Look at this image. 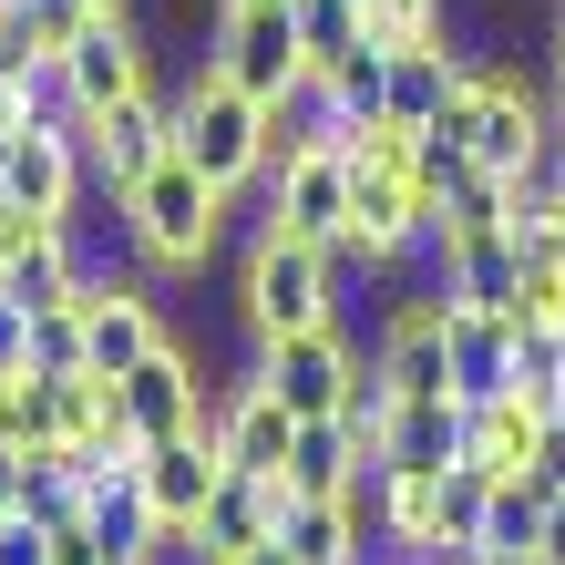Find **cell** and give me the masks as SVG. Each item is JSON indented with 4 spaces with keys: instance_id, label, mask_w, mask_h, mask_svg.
Wrapping results in <instances>:
<instances>
[{
    "instance_id": "obj_16",
    "label": "cell",
    "mask_w": 565,
    "mask_h": 565,
    "mask_svg": "<svg viewBox=\"0 0 565 565\" xmlns=\"http://www.w3.org/2000/svg\"><path fill=\"white\" fill-rule=\"evenodd\" d=\"M545 402H524V391H483V402H462V462L473 473H535L545 452Z\"/></svg>"
},
{
    "instance_id": "obj_10",
    "label": "cell",
    "mask_w": 565,
    "mask_h": 565,
    "mask_svg": "<svg viewBox=\"0 0 565 565\" xmlns=\"http://www.w3.org/2000/svg\"><path fill=\"white\" fill-rule=\"evenodd\" d=\"M216 391L226 381H206V360H195L185 340H154L135 371H124V412H135L145 443H175V431H206L216 422Z\"/></svg>"
},
{
    "instance_id": "obj_24",
    "label": "cell",
    "mask_w": 565,
    "mask_h": 565,
    "mask_svg": "<svg viewBox=\"0 0 565 565\" xmlns=\"http://www.w3.org/2000/svg\"><path fill=\"white\" fill-rule=\"evenodd\" d=\"M319 83H329V104H340L350 124H381L391 114V42H381V31L350 42L340 62H319Z\"/></svg>"
},
{
    "instance_id": "obj_12",
    "label": "cell",
    "mask_w": 565,
    "mask_h": 565,
    "mask_svg": "<svg viewBox=\"0 0 565 565\" xmlns=\"http://www.w3.org/2000/svg\"><path fill=\"white\" fill-rule=\"evenodd\" d=\"M247 360L278 381V402H288L298 422H309V412H340V391H350V371H360V350L340 340V319H329V329H288V340H257Z\"/></svg>"
},
{
    "instance_id": "obj_15",
    "label": "cell",
    "mask_w": 565,
    "mask_h": 565,
    "mask_svg": "<svg viewBox=\"0 0 565 565\" xmlns=\"http://www.w3.org/2000/svg\"><path fill=\"white\" fill-rule=\"evenodd\" d=\"M443 371H452V391L462 402H483V391H514V371H524V329L504 319V309H443Z\"/></svg>"
},
{
    "instance_id": "obj_13",
    "label": "cell",
    "mask_w": 565,
    "mask_h": 565,
    "mask_svg": "<svg viewBox=\"0 0 565 565\" xmlns=\"http://www.w3.org/2000/svg\"><path fill=\"white\" fill-rule=\"evenodd\" d=\"M135 483H145V504H154V524H164V535H185V524L206 514V493L226 483V452H216V422H206V431H175V443H145V462H135Z\"/></svg>"
},
{
    "instance_id": "obj_38",
    "label": "cell",
    "mask_w": 565,
    "mask_h": 565,
    "mask_svg": "<svg viewBox=\"0 0 565 565\" xmlns=\"http://www.w3.org/2000/svg\"><path fill=\"white\" fill-rule=\"evenodd\" d=\"M555 164H565V114H555Z\"/></svg>"
},
{
    "instance_id": "obj_33",
    "label": "cell",
    "mask_w": 565,
    "mask_h": 565,
    "mask_svg": "<svg viewBox=\"0 0 565 565\" xmlns=\"http://www.w3.org/2000/svg\"><path fill=\"white\" fill-rule=\"evenodd\" d=\"M535 565H565V483L545 493V524H535Z\"/></svg>"
},
{
    "instance_id": "obj_21",
    "label": "cell",
    "mask_w": 565,
    "mask_h": 565,
    "mask_svg": "<svg viewBox=\"0 0 565 565\" xmlns=\"http://www.w3.org/2000/svg\"><path fill=\"white\" fill-rule=\"evenodd\" d=\"M360 452H371V443H360L340 412H309V422L288 431V462H278V473H288V493H340Z\"/></svg>"
},
{
    "instance_id": "obj_7",
    "label": "cell",
    "mask_w": 565,
    "mask_h": 565,
    "mask_svg": "<svg viewBox=\"0 0 565 565\" xmlns=\"http://www.w3.org/2000/svg\"><path fill=\"white\" fill-rule=\"evenodd\" d=\"M0 195H11L21 216H52V226L93 195V164H83L73 114H31L21 135H0Z\"/></svg>"
},
{
    "instance_id": "obj_31",
    "label": "cell",
    "mask_w": 565,
    "mask_h": 565,
    "mask_svg": "<svg viewBox=\"0 0 565 565\" xmlns=\"http://www.w3.org/2000/svg\"><path fill=\"white\" fill-rule=\"evenodd\" d=\"M0 565H52V524L31 514V504H21V514H0Z\"/></svg>"
},
{
    "instance_id": "obj_14",
    "label": "cell",
    "mask_w": 565,
    "mask_h": 565,
    "mask_svg": "<svg viewBox=\"0 0 565 565\" xmlns=\"http://www.w3.org/2000/svg\"><path fill=\"white\" fill-rule=\"evenodd\" d=\"M288 431H298V412L278 402V381L247 360V371L216 391V452L237 462V473H278V462H288Z\"/></svg>"
},
{
    "instance_id": "obj_11",
    "label": "cell",
    "mask_w": 565,
    "mask_h": 565,
    "mask_svg": "<svg viewBox=\"0 0 565 565\" xmlns=\"http://www.w3.org/2000/svg\"><path fill=\"white\" fill-rule=\"evenodd\" d=\"M73 135H83V164H93V185L104 195H124L145 175V164L175 145V114H164V83L154 93H124V104H93V114H73Z\"/></svg>"
},
{
    "instance_id": "obj_5",
    "label": "cell",
    "mask_w": 565,
    "mask_h": 565,
    "mask_svg": "<svg viewBox=\"0 0 565 565\" xmlns=\"http://www.w3.org/2000/svg\"><path fill=\"white\" fill-rule=\"evenodd\" d=\"M206 73H226L237 93H257V104H278L288 83H309V42H298L288 0H216Z\"/></svg>"
},
{
    "instance_id": "obj_27",
    "label": "cell",
    "mask_w": 565,
    "mask_h": 565,
    "mask_svg": "<svg viewBox=\"0 0 565 565\" xmlns=\"http://www.w3.org/2000/svg\"><path fill=\"white\" fill-rule=\"evenodd\" d=\"M31 371H83V309L62 298V309H31Z\"/></svg>"
},
{
    "instance_id": "obj_8",
    "label": "cell",
    "mask_w": 565,
    "mask_h": 565,
    "mask_svg": "<svg viewBox=\"0 0 565 565\" xmlns=\"http://www.w3.org/2000/svg\"><path fill=\"white\" fill-rule=\"evenodd\" d=\"M257 216L288 226V237H309V247H340V237H350V154H340V145L278 154L268 185H257Z\"/></svg>"
},
{
    "instance_id": "obj_26",
    "label": "cell",
    "mask_w": 565,
    "mask_h": 565,
    "mask_svg": "<svg viewBox=\"0 0 565 565\" xmlns=\"http://www.w3.org/2000/svg\"><path fill=\"white\" fill-rule=\"evenodd\" d=\"M391 412H402V391H391V381H381V360L360 350V371H350V391H340V422H350L360 443L381 452V431H391Z\"/></svg>"
},
{
    "instance_id": "obj_36",
    "label": "cell",
    "mask_w": 565,
    "mask_h": 565,
    "mask_svg": "<svg viewBox=\"0 0 565 565\" xmlns=\"http://www.w3.org/2000/svg\"><path fill=\"white\" fill-rule=\"evenodd\" d=\"M93 11H145V0H93Z\"/></svg>"
},
{
    "instance_id": "obj_9",
    "label": "cell",
    "mask_w": 565,
    "mask_h": 565,
    "mask_svg": "<svg viewBox=\"0 0 565 565\" xmlns=\"http://www.w3.org/2000/svg\"><path fill=\"white\" fill-rule=\"evenodd\" d=\"M83 371H104V381H124L135 360L154 350V340H175V319H164V298L145 288V278H83Z\"/></svg>"
},
{
    "instance_id": "obj_19",
    "label": "cell",
    "mask_w": 565,
    "mask_h": 565,
    "mask_svg": "<svg viewBox=\"0 0 565 565\" xmlns=\"http://www.w3.org/2000/svg\"><path fill=\"white\" fill-rule=\"evenodd\" d=\"M545 473H493L483 483V545L473 555H493V565H535V524H545Z\"/></svg>"
},
{
    "instance_id": "obj_23",
    "label": "cell",
    "mask_w": 565,
    "mask_h": 565,
    "mask_svg": "<svg viewBox=\"0 0 565 565\" xmlns=\"http://www.w3.org/2000/svg\"><path fill=\"white\" fill-rule=\"evenodd\" d=\"M381 545H391V555H431V545H443V473H402V462H391Z\"/></svg>"
},
{
    "instance_id": "obj_4",
    "label": "cell",
    "mask_w": 565,
    "mask_h": 565,
    "mask_svg": "<svg viewBox=\"0 0 565 565\" xmlns=\"http://www.w3.org/2000/svg\"><path fill=\"white\" fill-rule=\"evenodd\" d=\"M164 114H175V154H185L216 195H237V206H247V195L268 185V104H257V93H237L226 73L195 62V73L164 93Z\"/></svg>"
},
{
    "instance_id": "obj_22",
    "label": "cell",
    "mask_w": 565,
    "mask_h": 565,
    "mask_svg": "<svg viewBox=\"0 0 565 565\" xmlns=\"http://www.w3.org/2000/svg\"><path fill=\"white\" fill-rule=\"evenodd\" d=\"M52 443H62V381L0 371V452H52Z\"/></svg>"
},
{
    "instance_id": "obj_1",
    "label": "cell",
    "mask_w": 565,
    "mask_h": 565,
    "mask_svg": "<svg viewBox=\"0 0 565 565\" xmlns=\"http://www.w3.org/2000/svg\"><path fill=\"white\" fill-rule=\"evenodd\" d=\"M350 237H340V268L360 278H402L412 257H431V185H422V135L412 124H350Z\"/></svg>"
},
{
    "instance_id": "obj_6",
    "label": "cell",
    "mask_w": 565,
    "mask_h": 565,
    "mask_svg": "<svg viewBox=\"0 0 565 565\" xmlns=\"http://www.w3.org/2000/svg\"><path fill=\"white\" fill-rule=\"evenodd\" d=\"M52 73H62V104L73 114L124 104V93H154V31H145V11H93L73 42L52 52Z\"/></svg>"
},
{
    "instance_id": "obj_35",
    "label": "cell",
    "mask_w": 565,
    "mask_h": 565,
    "mask_svg": "<svg viewBox=\"0 0 565 565\" xmlns=\"http://www.w3.org/2000/svg\"><path fill=\"white\" fill-rule=\"evenodd\" d=\"M226 565H298V555H288L278 535H257V545H237V555H226Z\"/></svg>"
},
{
    "instance_id": "obj_18",
    "label": "cell",
    "mask_w": 565,
    "mask_h": 565,
    "mask_svg": "<svg viewBox=\"0 0 565 565\" xmlns=\"http://www.w3.org/2000/svg\"><path fill=\"white\" fill-rule=\"evenodd\" d=\"M381 462H402V473H443V462H462V402H452V391L402 402L391 431H381Z\"/></svg>"
},
{
    "instance_id": "obj_29",
    "label": "cell",
    "mask_w": 565,
    "mask_h": 565,
    "mask_svg": "<svg viewBox=\"0 0 565 565\" xmlns=\"http://www.w3.org/2000/svg\"><path fill=\"white\" fill-rule=\"evenodd\" d=\"M83 21H93V0H21V42H31V62H52Z\"/></svg>"
},
{
    "instance_id": "obj_32",
    "label": "cell",
    "mask_w": 565,
    "mask_h": 565,
    "mask_svg": "<svg viewBox=\"0 0 565 565\" xmlns=\"http://www.w3.org/2000/svg\"><path fill=\"white\" fill-rule=\"evenodd\" d=\"M0 371H31V309L0 298Z\"/></svg>"
},
{
    "instance_id": "obj_28",
    "label": "cell",
    "mask_w": 565,
    "mask_h": 565,
    "mask_svg": "<svg viewBox=\"0 0 565 565\" xmlns=\"http://www.w3.org/2000/svg\"><path fill=\"white\" fill-rule=\"evenodd\" d=\"M483 483L473 462H443V545H483Z\"/></svg>"
},
{
    "instance_id": "obj_20",
    "label": "cell",
    "mask_w": 565,
    "mask_h": 565,
    "mask_svg": "<svg viewBox=\"0 0 565 565\" xmlns=\"http://www.w3.org/2000/svg\"><path fill=\"white\" fill-rule=\"evenodd\" d=\"M278 545L298 565H360V555H371V535L340 514V493H288V504H278Z\"/></svg>"
},
{
    "instance_id": "obj_2",
    "label": "cell",
    "mask_w": 565,
    "mask_h": 565,
    "mask_svg": "<svg viewBox=\"0 0 565 565\" xmlns=\"http://www.w3.org/2000/svg\"><path fill=\"white\" fill-rule=\"evenodd\" d=\"M340 319V247H309L288 226L247 216L237 247V340H288V329H329Z\"/></svg>"
},
{
    "instance_id": "obj_25",
    "label": "cell",
    "mask_w": 565,
    "mask_h": 565,
    "mask_svg": "<svg viewBox=\"0 0 565 565\" xmlns=\"http://www.w3.org/2000/svg\"><path fill=\"white\" fill-rule=\"evenodd\" d=\"M298 42H309V73L319 62H340L350 42H371V0H288Z\"/></svg>"
},
{
    "instance_id": "obj_17",
    "label": "cell",
    "mask_w": 565,
    "mask_h": 565,
    "mask_svg": "<svg viewBox=\"0 0 565 565\" xmlns=\"http://www.w3.org/2000/svg\"><path fill=\"white\" fill-rule=\"evenodd\" d=\"M278 504H288V473H237V462H226V483L206 493V514H195V565H226L237 545L278 535Z\"/></svg>"
},
{
    "instance_id": "obj_37",
    "label": "cell",
    "mask_w": 565,
    "mask_h": 565,
    "mask_svg": "<svg viewBox=\"0 0 565 565\" xmlns=\"http://www.w3.org/2000/svg\"><path fill=\"white\" fill-rule=\"evenodd\" d=\"M555 381H565V329H555Z\"/></svg>"
},
{
    "instance_id": "obj_30",
    "label": "cell",
    "mask_w": 565,
    "mask_h": 565,
    "mask_svg": "<svg viewBox=\"0 0 565 565\" xmlns=\"http://www.w3.org/2000/svg\"><path fill=\"white\" fill-rule=\"evenodd\" d=\"M452 0H371V31L381 42H422V31H443Z\"/></svg>"
},
{
    "instance_id": "obj_3",
    "label": "cell",
    "mask_w": 565,
    "mask_h": 565,
    "mask_svg": "<svg viewBox=\"0 0 565 565\" xmlns=\"http://www.w3.org/2000/svg\"><path fill=\"white\" fill-rule=\"evenodd\" d=\"M226 216H237V195H216L175 145L124 185V226H135V268L145 278H195L226 247Z\"/></svg>"
},
{
    "instance_id": "obj_34",
    "label": "cell",
    "mask_w": 565,
    "mask_h": 565,
    "mask_svg": "<svg viewBox=\"0 0 565 565\" xmlns=\"http://www.w3.org/2000/svg\"><path fill=\"white\" fill-rule=\"evenodd\" d=\"M535 473H545V483H565V412L545 422V452H535Z\"/></svg>"
}]
</instances>
